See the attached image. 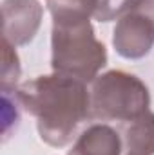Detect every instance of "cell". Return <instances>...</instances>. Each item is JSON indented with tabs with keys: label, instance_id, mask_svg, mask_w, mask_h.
<instances>
[{
	"label": "cell",
	"instance_id": "obj_4",
	"mask_svg": "<svg viewBox=\"0 0 154 155\" xmlns=\"http://www.w3.org/2000/svg\"><path fill=\"white\" fill-rule=\"evenodd\" d=\"M113 45L125 60H140L154 47V0H132L118 18Z\"/></svg>",
	"mask_w": 154,
	"mask_h": 155
},
{
	"label": "cell",
	"instance_id": "obj_1",
	"mask_svg": "<svg viewBox=\"0 0 154 155\" xmlns=\"http://www.w3.org/2000/svg\"><path fill=\"white\" fill-rule=\"evenodd\" d=\"M13 99L37 119L40 139L54 148L69 144L78 124L91 117V94L85 81L60 72L18 85Z\"/></svg>",
	"mask_w": 154,
	"mask_h": 155
},
{
	"label": "cell",
	"instance_id": "obj_10",
	"mask_svg": "<svg viewBox=\"0 0 154 155\" xmlns=\"http://www.w3.org/2000/svg\"><path fill=\"white\" fill-rule=\"evenodd\" d=\"M47 4H60V5H73L78 9H83L87 11L91 16H93V11H94V5H96V0H47Z\"/></svg>",
	"mask_w": 154,
	"mask_h": 155
},
{
	"label": "cell",
	"instance_id": "obj_9",
	"mask_svg": "<svg viewBox=\"0 0 154 155\" xmlns=\"http://www.w3.org/2000/svg\"><path fill=\"white\" fill-rule=\"evenodd\" d=\"M132 0H96L93 18L98 22H111L114 18H120L129 7Z\"/></svg>",
	"mask_w": 154,
	"mask_h": 155
},
{
	"label": "cell",
	"instance_id": "obj_8",
	"mask_svg": "<svg viewBox=\"0 0 154 155\" xmlns=\"http://www.w3.org/2000/svg\"><path fill=\"white\" fill-rule=\"evenodd\" d=\"M2 94H11L16 90L18 87V78L22 72V67H20V60H18V54L15 51V47L2 40Z\"/></svg>",
	"mask_w": 154,
	"mask_h": 155
},
{
	"label": "cell",
	"instance_id": "obj_5",
	"mask_svg": "<svg viewBox=\"0 0 154 155\" xmlns=\"http://www.w3.org/2000/svg\"><path fill=\"white\" fill-rule=\"evenodd\" d=\"M44 7L38 0L2 2V38L13 47L27 45L38 33Z\"/></svg>",
	"mask_w": 154,
	"mask_h": 155
},
{
	"label": "cell",
	"instance_id": "obj_7",
	"mask_svg": "<svg viewBox=\"0 0 154 155\" xmlns=\"http://www.w3.org/2000/svg\"><path fill=\"white\" fill-rule=\"evenodd\" d=\"M120 135L127 155H154V112L121 123Z\"/></svg>",
	"mask_w": 154,
	"mask_h": 155
},
{
	"label": "cell",
	"instance_id": "obj_2",
	"mask_svg": "<svg viewBox=\"0 0 154 155\" xmlns=\"http://www.w3.org/2000/svg\"><path fill=\"white\" fill-rule=\"evenodd\" d=\"M53 16L51 67L53 72L93 81L107 65V49L96 38L91 15L73 5L47 4Z\"/></svg>",
	"mask_w": 154,
	"mask_h": 155
},
{
	"label": "cell",
	"instance_id": "obj_3",
	"mask_svg": "<svg viewBox=\"0 0 154 155\" xmlns=\"http://www.w3.org/2000/svg\"><path fill=\"white\" fill-rule=\"evenodd\" d=\"M91 119L131 121L149 110L151 92L138 76L125 71H107L91 81Z\"/></svg>",
	"mask_w": 154,
	"mask_h": 155
},
{
	"label": "cell",
	"instance_id": "obj_6",
	"mask_svg": "<svg viewBox=\"0 0 154 155\" xmlns=\"http://www.w3.org/2000/svg\"><path fill=\"white\" fill-rule=\"evenodd\" d=\"M123 141L120 132L105 123H96L78 135L67 155H121Z\"/></svg>",
	"mask_w": 154,
	"mask_h": 155
}]
</instances>
